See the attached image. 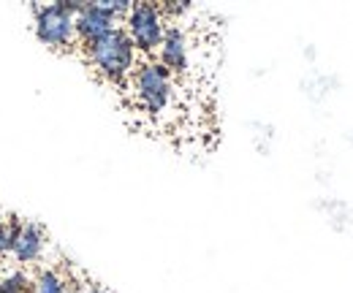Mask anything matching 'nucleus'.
I'll use <instances>...</instances> for the list:
<instances>
[{
	"instance_id": "obj_9",
	"label": "nucleus",
	"mask_w": 353,
	"mask_h": 293,
	"mask_svg": "<svg viewBox=\"0 0 353 293\" xmlns=\"http://www.w3.org/2000/svg\"><path fill=\"white\" fill-rule=\"evenodd\" d=\"M30 285H33V280L22 269H14V272L3 274V280H0V291L3 293H30Z\"/></svg>"
},
{
	"instance_id": "obj_11",
	"label": "nucleus",
	"mask_w": 353,
	"mask_h": 293,
	"mask_svg": "<svg viewBox=\"0 0 353 293\" xmlns=\"http://www.w3.org/2000/svg\"><path fill=\"white\" fill-rule=\"evenodd\" d=\"M3 228H6V217L0 214V234H3Z\"/></svg>"
},
{
	"instance_id": "obj_5",
	"label": "nucleus",
	"mask_w": 353,
	"mask_h": 293,
	"mask_svg": "<svg viewBox=\"0 0 353 293\" xmlns=\"http://www.w3.org/2000/svg\"><path fill=\"white\" fill-rule=\"evenodd\" d=\"M158 63L172 74V77H185L190 71V36L182 25H169L163 43L158 49Z\"/></svg>"
},
{
	"instance_id": "obj_6",
	"label": "nucleus",
	"mask_w": 353,
	"mask_h": 293,
	"mask_svg": "<svg viewBox=\"0 0 353 293\" xmlns=\"http://www.w3.org/2000/svg\"><path fill=\"white\" fill-rule=\"evenodd\" d=\"M117 22H120V19H117L101 0H98V3H85L82 11L77 14V41H82V46L98 41V39H103L106 33L117 30V28H120Z\"/></svg>"
},
{
	"instance_id": "obj_2",
	"label": "nucleus",
	"mask_w": 353,
	"mask_h": 293,
	"mask_svg": "<svg viewBox=\"0 0 353 293\" xmlns=\"http://www.w3.org/2000/svg\"><path fill=\"white\" fill-rule=\"evenodd\" d=\"M125 87L131 90V98L139 112H144L152 120H161L174 106V77L158 60H141Z\"/></svg>"
},
{
	"instance_id": "obj_12",
	"label": "nucleus",
	"mask_w": 353,
	"mask_h": 293,
	"mask_svg": "<svg viewBox=\"0 0 353 293\" xmlns=\"http://www.w3.org/2000/svg\"><path fill=\"white\" fill-rule=\"evenodd\" d=\"M0 293H3V291H0Z\"/></svg>"
},
{
	"instance_id": "obj_4",
	"label": "nucleus",
	"mask_w": 353,
	"mask_h": 293,
	"mask_svg": "<svg viewBox=\"0 0 353 293\" xmlns=\"http://www.w3.org/2000/svg\"><path fill=\"white\" fill-rule=\"evenodd\" d=\"M36 36L49 49H71L77 41V17L63 0L36 6Z\"/></svg>"
},
{
	"instance_id": "obj_1",
	"label": "nucleus",
	"mask_w": 353,
	"mask_h": 293,
	"mask_svg": "<svg viewBox=\"0 0 353 293\" xmlns=\"http://www.w3.org/2000/svg\"><path fill=\"white\" fill-rule=\"evenodd\" d=\"M85 57H88L90 68L101 79L117 84V87L128 84L136 65H139V52L128 39L125 28H117L98 41L85 43Z\"/></svg>"
},
{
	"instance_id": "obj_3",
	"label": "nucleus",
	"mask_w": 353,
	"mask_h": 293,
	"mask_svg": "<svg viewBox=\"0 0 353 293\" xmlns=\"http://www.w3.org/2000/svg\"><path fill=\"white\" fill-rule=\"evenodd\" d=\"M166 28H169V19L163 17L158 3H147V0L133 3L125 17V33L139 54H155L163 43Z\"/></svg>"
},
{
	"instance_id": "obj_8",
	"label": "nucleus",
	"mask_w": 353,
	"mask_h": 293,
	"mask_svg": "<svg viewBox=\"0 0 353 293\" xmlns=\"http://www.w3.org/2000/svg\"><path fill=\"white\" fill-rule=\"evenodd\" d=\"M30 293H77V285L54 266H46L41 269L36 277H33V285Z\"/></svg>"
},
{
	"instance_id": "obj_10",
	"label": "nucleus",
	"mask_w": 353,
	"mask_h": 293,
	"mask_svg": "<svg viewBox=\"0 0 353 293\" xmlns=\"http://www.w3.org/2000/svg\"><path fill=\"white\" fill-rule=\"evenodd\" d=\"M85 293H112V291H106V288H98V285H88V288H85Z\"/></svg>"
},
{
	"instance_id": "obj_7",
	"label": "nucleus",
	"mask_w": 353,
	"mask_h": 293,
	"mask_svg": "<svg viewBox=\"0 0 353 293\" xmlns=\"http://www.w3.org/2000/svg\"><path fill=\"white\" fill-rule=\"evenodd\" d=\"M46 247V234L41 225L36 223H28V220H19V228H17V236H14V250L11 255L22 263V266H30L36 263Z\"/></svg>"
}]
</instances>
